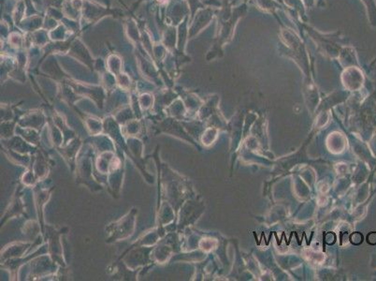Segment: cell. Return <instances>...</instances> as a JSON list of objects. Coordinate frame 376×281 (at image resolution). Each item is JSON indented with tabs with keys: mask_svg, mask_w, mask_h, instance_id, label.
Wrapping results in <instances>:
<instances>
[{
	"mask_svg": "<svg viewBox=\"0 0 376 281\" xmlns=\"http://www.w3.org/2000/svg\"><path fill=\"white\" fill-rule=\"evenodd\" d=\"M368 243L370 245L376 244V233H372L368 235Z\"/></svg>",
	"mask_w": 376,
	"mask_h": 281,
	"instance_id": "cell-2",
	"label": "cell"
},
{
	"mask_svg": "<svg viewBox=\"0 0 376 281\" xmlns=\"http://www.w3.org/2000/svg\"><path fill=\"white\" fill-rule=\"evenodd\" d=\"M362 240H363V236L359 233H355L351 235V242L355 245H359L360 243H362Z\"/></svg>",
	"mask_w": 376,
	"mask_h": 281,
	"instance_id": "cell-1",
	"label": "cell"
}]
</instances>
